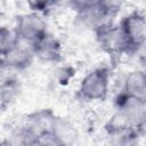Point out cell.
<instances>
[{
  "instance_id": "6da1fadb",
  "label": "cell",
  "mask_w": 146,
  "mask_h": 146,
  "mask_svg": "<svg viewBox=\"0 0 146 146\" xmlns=\"http://www.w3.org/2000/svg\"><path fill=\"white\" fill-rule=\"evenodd\" d=\"M83 25L94 32L113 23L122 3L112 0H78L70 2Z\"/></svg>"
},
{
  "instance_id": "7a4b0ae2",
  "label": "cell",
  "mask_w": 146,
  "mask_h": 146,
  "mask_svg": "<svg viewBox=\"0 0 146 146\" xmlns=\"http://www.w3.org/2000/svg\"><path fill=\"white\" fill-rule=\"evenodd\" d=\"M115 114L127 124L144 133L146 124V100L120 91L114 98Z\"/></svg>"
},
{
  "instance_id": "3957f363",
  "label": "cell",
  "mask_w": 146,
  "mask_h": 146,
  "mask_svg": "<svg viewBox=\"0 0 146 146\" xmlns=\"http://www.w3.org/2000/svg\"><path fill=\"white\" fill-rule=\"evenodd\" d=\"M111 72L107 67L100 66L88 72L80 82L78 94L87 102L104 100L110 90Z\"/></svg>"
},
{
  "instance_id": "277c9868",
  "label": "cell",
  "mask_w": 146,
  "mask_h": 146,
  "mask_svg": "<svg viewBox=\"0 0 146 146\" xmlns=\"http://www.w3.org/2000/svg\"><path fill=\"white\" fill-rule=\"evenodd\" d=\"M95 34L98 44L110 55H133V50L119 25H115L114 23L108 24L95 31Z\"/></svg>"
},
{
  "instance_id": "5b68a950",
  "label": "cell",
  "mask_w": 146,
  "mask_h": 146,
  "mask_svg": "<svg viewBox=\"0 0 146 146\" xmlns=\"http://www.w3.org/2000/svg\"><path fill=\"white\" fill-rule=\"evenodd\" d=\"M14 30L21 41L30 44H33L48 33L44 17L33 11L19 15L16 18Z\"/></svg>"
},
{
  "instance_id": "8992f818",
  "label": "cell",
  "mask_w": 146,
  "mask_h": 146,
  "mask_svg": "<svg viewBox=\"0 0 146 146\" xmlns=\"http://www.w3.org/2000/svg\"><path fill=\"white\" fill-rule=\"evenodd\" d=\"M117 25L132 48L133 54L144 48L146 39V19L143 13L135 10L125 15Z\"/></svg>"
},
{
  "instance_id": "52a82bcc",
  "label": "cell",
  "mask_w": 146,
  "mask_h": 146,
  "mask_svg": "<svg viewBox=\"0 0 146 146\" xmlns=\"http://www.w3.org/2000/svg\"><path fill=\"white\" fill-rule=\"evenodd\" d=\"M105 130L111 146H138L140 137L144 135L138 129L127 124L116 114L107 122Z\"/></svg>"
},
{
  "instance_id": "ba28073f",
  "label": "cell",
  "mask_w": 146,
  "mask_h": 146,
  "mask_svg": "<svg viewBox=\"0 0 146 146\" xmlns=\"http://www.w3.org/2000/svg\"><path fill=\"white\" fill-rule=\"evenodd\" d=\"M33 51L35 58H39L46 63H58L62 59L63 48L60 41L50 34L49 32L44 34L33 44Z\"/></svg>"
},
{
  "instance_id": "9c48e42d",
  "label": "cell",
  "mask_w": 146,
  "mask_h": 146,
  "mask_svg": "<svg viewBox=\"0 0 146 146\" xmlns=\"http://www.w3.org/2000/svg\"><path fill=\"white\" fill-rule=\"evenodd\" d=\"M3 59L16 72L26 70L32 65V63L35 59L33 46L19 40L17 46L8 55H6L3 57Z\"/></svg>"
},
{
  "instance_id": "30bf717a",
  "label": "cell",
  "mask_w": 146,
  "mask_h": 146,
  "mask_svg": "<svg viewBox=\"0 0 146 146\" xmlns=\"http://www.w3.org/2000/svg\"><path fill=\"white\" fill-rule=\"evenodd\" d=\"M56 115L50 110H39L27 115L23 123L38 138L51 132V127Z\"/></svg>"
},
{
  "instance_id": "8fae6325",
  "label": "cell",
  "mask_w": 146,
  "mask_h": 146,
  "mask_svg": "<svg viewBox=\"0 0 146 146\" xmlns=\"http://www.w3.org/2000/svg\"><path fill=\"white\" fill-rule=\"evenodd\" d=\"M122 92L146 100V75L144 70L130 71L123 81Z\"/></svg>"
},
{
  "instance_id": "7c38bea8",
  "label": "cell",
  "mask_w": 146,
  "mask_h": 146,
  "mask_svg": "<svg viewBox=\"0 0 146 146\" xmlns=\"http://www.w3.org/2000/svg\"><path fill=\"white\" fill-rule=\"evenodd\" d=\"M50 133L65 146H75L78 140V131L75 127L68 120L59 116L55 117Z\"/></svg>"
},
{
  "instance_id": "4fadbf2b",
  "label": "cell",
  "mask_w": 146,
  "mask_h": 146,
  "mask_svg": "<svg viewBox=\"0 0 146 146\" xmlns=\"http://www.w3.org/2000/svg\"><path fill=\"white\" fill-rule=\"evenodd\" d=\"M19 42V39L13 29L7 26H0V57L3 58L8 55Z\"/></svg>"
},
{
  "instance_id": "5bb4252c",
  "label": "cell",
  "mask_w": 146,
  "mask_h": 146,
  "mask_svg": "<svg viewBox=\"0 0 146 146\" xmlns=\"http://www.w3.org/2000/svg\"><path fill=\"white\" fill-rule=\"evenodd\" d=\"M17 75H16V71L13 70L9 64L0 57V90L11 86L13 83L17 82Z\"/></svg>"
},
{
  "instance_id": "9a60e30c",
  "label": "cell",
  "mask_w": 146,
  "mask_h": 146,
  "mask_svg": "<svg viewBox=\"0 0 146 146\" xmlns=\"http://www.w3.org/2000/svg\"><path fill=\"white\" fill-rule=\"evenodd\" d=\"M21 87L19 82H15L9 87H6L0 90V105L1 106H8L13 104L19 96Z\"/></svg>"
},
{
  "instance_id": "2e32d148",
  "label": "cell",
  "mask_w": 146,
  "mask_h": 146,
  "mask_svg": "<svg viewBox=\"0 0 146 146\" xmlns=\"http://www.w3.org/2000/svg\"><path fill=\"white\" fill-rule=\"evenodd\" d=\"M56 2L54 1H30L29 6L31 8V11L42 15L43 17L48 15L51 10H54V7H56Z\"/></svg>"
},
{
  "instance_id": "e0dca14e",
  "label": "cell",
  "mask_w": 146,
  "mask_h": 146,
  "mask_svg": "<svg viewBox=\"0 0 146 146\" xmlns=\"http://www.w3.org/2000/svg\"><path fill=\"white\" fill-rule=\"evenodd\" d=\"M56 79L59 84H67L72 76H74V68L71 66H62L56 72Z\"/></svg>"
},
{
  "instance_id": "ac0fdd59",
  "label": "cell",
  "mask_w": 146,
  "mask_h": 146,
  "mask_svg": "<svg viewBox=\"0 0 146 146\" xmlns=\"http://www.w3.org/2000/svg\"><path fill=\"white\" fill-rule=\"evenodd\" d=\"M0 146H5V145H3V144H2L1 141H0Z\"/></svg>"
}]
</instances>
